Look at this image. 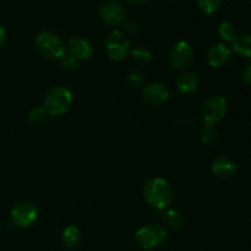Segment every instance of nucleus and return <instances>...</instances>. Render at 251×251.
Returning <instances> with one entry per match:
<instances>
[{
	"mask_svg": "<svg viewBox=\"0 0 251 251\" xmlns=\"http://www.w3.org/2000/svg\"><path fill=\"white\" fill-rule=\"evenodd\" d=\"M144 199L156 210H167L173 203L174 191L171 184L163 178L154 176L144 185Z\"/></svg>",
	"mask_w": 251,
	"mask_h": 251,
	"instance_id": "obj_1",
	"label": "nucleus"
},
{
	"mask_svg": "<svg viewBox=\"0 0 251 251\" xmlns=\"http://www.w3.org/2000/svg\"><path fill=\"white\" fill-rule=\"evenodd\" d=\"M73 102V92L65 86H56L50 88L44 96L42 107L46 109L48 115L59 117L70 110Z\"/></svg>",
	"mask_w": 251,
	"mask_h": 251,
	"instance_id": "obj_2",
	"label": "nucleus"
},
{
	"mask_svg": "<svg viewBox=\"0 0 251 251\" xmlns=\"http://www.w3.org/2000/svg\"><path fill=\"white\" fill-rule=\"evenodd\" d=\"M34 44L37 53L48 60L60 59L66 53V48L61 38L51 31H42L37 36Z\"/></svg>",
	"mask_w": 251,
	"mask_h": 251,
	"instance_id": "obj_3",
	"label": "nucleus"
},
{
	"mask_svg": "<svg viewBox=\"0 0 251 251\" xmlns=\"http://www.w3.org/2000/svg\"><path fill=\"white\" fill-rule=\"evenodd\" d=\"M136 243L145 250H152L161 247L167 239V229L158 223H149L139 228L135 234Z\"/></svg>",
	"mask_w": 251,
	"mask_h": 251,
	"instance_id": "obj_4",
	"label": "nucleus"
},
{
	"mask_svg": "<svg viewBox=\"0 0 251 251\" xmlns=\"http://www.w3.org/2000/svg\"><path fill=\"white\" fill-rule=\"evenodd\" d=\"M105 51L113 61H123L130 53V41L123 31H112L105 38Z\"/></svg>",
	"mask_w": 251,
	"mask_h": 251,
	"instance_id": "obj_5",
	"label": "nucleus"
},
{
	"mask_svg": "<svg viewBox=\"0 0 251 251\" xmlns=\"http://www.w3.org/2000/svg\"><path fill=\"white\" fill-rule=\"evenodd\" d=\"M227 100L221 96L208 97L201 107V114L206 124L216 125L227 114Z\"/></svg>",
	"mask_w": 251,
	"mask_h": 251,
	"instance_id": "obj_6",
	"label": "nucleus"
},
{
	"mask_svg": "<svg viewBox=\"0 0 251 251\" xmlns=\"http://www.w3.org/2000/svg\"><path fill=\"white\" fill-rule=\"evenodd\" d=\"M38 218V208L32 202H20L12 208L11 220L17 227L26 228L33 225Z\"/></svg>",
	"mask_w": 251,
	"mask_h": 251,
	"instance_id": "obj_7",
	"label": "nucleus"
},
{
	"mask_svg": "<svg viewBox=\"0 0 251 251\" xmlns=\"http://www.w3.org/2000/svg\"><path fill=\"white\" fill-rule=\"evenodd\" d=\"M194 49L190 43L180 41L173 46L169 51V61L171 65L176 69H185L193 63Z\"/></svg>",
	"mask_w": 251,
	"mask_h": 251,
	"instance_id": "obj_8",
	"label": "nucleus"
},
{
	"mask_svg": "<svg viewBox=\"0 0 251 251\" xmlns=\"http://www.w3.org/2000/svg\"><path fill=\"white\" fill-rule=\"evenodd\" d=\"M142 100L151 107H161L168 100L169 91L163 83L151 82L142 88Z\"/></svg>",
	"mask_w": 251,
	"mask_h": 251,
	"instance_id": "obj_9",
	"label": "nucleus"
},
{
	"mask_svg": "<svg viewBox=\"0 0 251 251\" xmlns=\"http://www.w3.org/2000/svg\"><path fill=\"white\" fill-rule=\"evenodd\" d=\"M125 7L117 0H108L100 7V17L108 25L122 24L125 20Z\"/></svg>",
	"mask_w": 251,
	"mask_h": 251,
	"instance_id": "obj_10",
	"label": "nucleus"
},
{
	"mask_svg": "<svg viewBox=\"0 0 251 251\" xmlns=\"http://www.w3.org/2000/svg\"><path fill=\"white\" fill-rule=\"evenodd\" d=\"M66 53L70 54L75 59H77L78 61H82L86 60V59H90L92 56L93 49L90 42L86 38H82V37H74V38H71L68 42Z\"/></svg>",
	"mask_w": 251,
	"mask_h": 251,
	"instance_id": "obj_11",
	"label": "nucleus"
},
{
	"mask_svg": "<svg viewBox=\"0 0 251 251\" xmlns=\"http://www.w3.org/2000/svg\"><path fill=\"white\" fill-rule=\"evenodd\" d=\"M232 56V50L225 43H217L211 47L206 54L208 65L212 68H222L228 61L230 60Z\"/></svg>",
	"mask_w": 251,
	"mask_h": 251,
	"instance_id": "obj_12",
	"label": "nucleus"
},
{
	"mask_svg": "<svg viewBox=\"0 0 251 251\" xmlns=\"http://www.w3.org/2000/svg\"><path fill=\"white\" fill-rule=\"evenodd\" d=\"M211 171L216 176L221 179H229L237 172V166L234 161L227 156H220L212 162Z\"/></svg>",
	"mask_w": 251,
	"mask_h": 251,
	"instance_id": "obj_13",
	"label": "nucleus"
},
{
	"mask_svg": "<svg viewBox=\"0 0 251 251\" xmlns=\"http://www.w3.org/2000/svg\"><path fill=\"white\" fill-rule=\"evenodd\" d=\"M200 85V78L193 71H183L176 80V87L183 95H190L195 92Z\"/></svg>",
	"mask_w": 251,
	"mask_h": 251,
	"instance_id": "obj_14",
	"label": "nucleus"
},
{
	"mask_svg": "<svg viewBox=\"0 0 251 251\" xmlns=\"http://www.w3.org/2000/svg\"><path fill=\"white\" fill-rule=\"evenodd\" d=\"M233 51L242 59H251V33L238 36L233 42Z\"/></svg>",
	"mask_w": 251,
	"mask_h": 251,
	"instance_id": "obj_15",
	"label": "nucleus"
},
{
	"mask_svg": "<svg viewBox=\"0 0 251 251\" xmlns=\"http://www.w3.org/2000/svg\"><path fill=\"white\" fill-rule=\"evenodd\" d=\"M163 222L171 229H179L184 225V215L178 208H167L163 212Z\"/></svg>",
	"mask_w": 251,
	"mask_h": 251,
	"instance_id": "obj_16",
	"label": "nucleus"
},
{
	"mask_svg": "<svg viewBox=\"0 0 251 251\" xmlns=\"http://www.w3.org/2000/svg\"><path fill=\"white\" fill-rule=\"evenodd\" d=\"M61 239H63L64 245L66 248H75L81 242V230L78 229L76 226L70 225L68 227L64 228L63 234H61Z\"/></svg>",
	"mask_w": 251,
	"mask_h": 251,
	"instance_id": "obj_17",
	"label": "nucleus"
},
{
	"mask_svg": "<svg viewBox=\"0 0 251 251\" xmlns=\"http://www.w3.org/2000/svg\"><path fill=\"white\" fill-rule=\"evenodd\" d=\"M217 34L223 42H227V43H233L238 37L237 28L230 22H222L218 26Z\"/></svg>",
	"mask_w": 251,
	"mask_h": 251,
	"instance_id": "obj_18",
	"label": "nucleus"
},
{
	"mask_svg": "<svg viewBox=\"0 0 251 251\" xmlns=\"http://www.w3.org/2000/svg\"><path fill=\"white\" fill-rule=\"evenodd\" d=\"M130 54L137 64H149L152 60V51L147 47L140 46L130 49Z\"/></svg>",
	"mask_w": 251,
	"mask_h": 251,
	"instance_id": "obj_19",
	"label": "nucleus"
},
{
	"mask_svg": "<svg viewBox=\"0 0 251 251\" xmlns=\"http://www.w3.org/2000/svg\"><path fill=\"white\" fill-rule=\"evenodd\" d=\"M200 11L205 15H213L222 6V0H196Z\"/></svg>",
	"mask_w": 251,
	"mask_h": 251,
	"instance_id": "obj_20",
	"label": "nucleus"
},
{
	"mask_svg": "<svg viewBox=\"0 0 251 251\" xmlns=\"http://www.w3.org/2000/svg\"><path fill=\"white\" fill-rule=\"evenodd\" d=\"M218 131L216 129L215 125L212 124H205V126L201 129L200 132V139L201 141L205 142V144H211V142L215 141L217 139Z\"/></svg>",
	"mask_w": 251,
	"mask_h": 251,
	"instance_id": "obj_21",
	"label": "nucleus"
},
{
	"mask_svg": "<svg viewBox=\"0 0 251 251\" xmlns=\"http://www.w3.org/2000/svg\"><path fill=\"white\" fill-rule=\"evenodd\" d=\"M60 66L66 71H75L77 70L81 66V61H78L77 59H75L74 56H71L70 54L65 53L60 59Z\"/></svg>",
	"mask_w": 251,
	"mask_h": 251,
	"instance_id": "obj_22",
	"label": "nucleus"
},
{
	"mask_svg": "<svg viewBox=\"0 0 251 251\" xmlns=\"http://www.w3.org/2000/svg\"><path fill=\"white\" fill-rule=\"evenodd\" d=\"M127 81H129L130 85L134 86V87H141L145 83V74L142 73L141 70L135 69V70H131L129 73V75H127Z\"/></svg>",
	"mask_w": 251,
	"mask_h": 251,
	"instance_id": "obj_23",
	"label": "nucleus"
},
{
	"mask_svg": "<svg viewBox=\"0 0 251 251\" xmlns=\"http://www.w3.org/2000/svg\"><path fill=\"white\" fill-rule=\"evenodd\" d=\"M47 115L48 114H47L46 109H44L43 107H37L31 110L28 119L29 122L33 123V124H41V123H43L44 120H46Z\"/></svg>",
	"mask_w": 251,
	"mask_h": 251,
	"instance_id": "obj_24",
	"label": "nucleus"
},
{
	"mask_svg": "<svg viewBox=\"0 0 251 251\" xmlns=\"http://www.w3.org/2000/svg\"><path fill=\"white\" fill-rule=\"evenodd\" d=\"M123 29L125 34H136L140 31V25L134 20H125L123 21Z\"/></svg>",
	"mask_w": 251,
	"mask_h": 251,
	"instance_id": "obj_25",
	"label": "nucleus"
},
{
	"mask_svg": "<svg viewBox=\"0 0 251 251\" xmlns=\"http://www.w3.org/2000/svg\"><path fill=\"white\" fill-rule=\"evenodd\" d=\"M242 76H243V80H244V82L247 83V85L251 86V63L244 69V70H243Z\"/></svg>",
	"mask_w": 251,
	"mask_h": 251,
	"instance_id": "obj_26",
	"label": "nucleus"
},
{
	"mask_svg": "<svg viewBox=\"0 0 251 251\" xmlns=\"http://www.w3.org/2000/svg\"><path fill=\"white\" fill-rule=\"evenodd\" d=\"M5 41H6V32L4 27L0 26V47L5 43Z\"/></svg>",
	"mask_w": 251,
	"mask_h": 251,
	"instance_id": "obj_27",
	"label": "nucleus"
},
{
	"mask_svg": "<svg viewBox=\"0 0 251 251\" xmlns=\"http://www.w3.org/2000/svg\"><path fill=\"white\" fill-rule=\"evenodd\" d=\"M126 1L132 2V4H144V2L149 1V0H126Z\"/></svg>",
	"mask_w": 251,
	"mask_h": 251,
	"instance_id": "obj_28",
	"label": "nucleus"
},
{
	"mask_svg": "<svg viewBox=\"0 0 251 251\" xmlns=\"http://www.w3.org/2000/svg\"><path fill=\"white\" fill-rule=\"evenodd\" d=\"M70 251H75V250H70Z\"/></svg>",
	"mask_w": 251,
	"mask_h": 251,
	"instance_id": "obj_29",
	"label": "nucleus"
}]
</instances>
